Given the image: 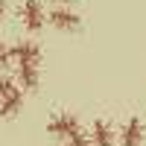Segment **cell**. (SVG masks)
<instances>
[{
  "label": "cell",
  "instance_id": "obj_1",
  "mask_svg": "<svg viewBox=\"0 0 146 146\" xmlns=\"http://www.w3.org/2000/svg\"><path fill=\"white\" fill-rule=\"evenodd\" d=\"M47 131H50L53 137L70 140L73 135H79V131H82V123H79V117L73 114V111H56L50 120H47Z\"/></svg>",
  "mask_w": 146,
  "mask_h": 146
},
{
  "label": "cell",
  "instance_id": "obj_2",
  "mask_svg": "<svg viewBox=\"0 0 146 146\" xmlns=\"http://www.w3.org/2000/svg\"><path fill=\"white\" fill-rule=\"evenodd\" d=\"M47 23H53L62 32H76V29H82V15L73 6H53L47 12Z\"/></svg>",
  "mask_w": 146,
  "mask_h": 146
},
{
  "label": "cell",
  "instance_id": "obj_3",
  "mask_svg": "<svg viewBox=\"0 0 146 146\" xmlns=\"http://www.w3.org/2000/svg\"><path fill=\"white\" fill-rule=\"evenodd\" d=\"M21 23L29 32H41L47 23V12L41 6V0H23L21 3Z\"/></svg>",
  "mask_w": 146,
  "mask_h": 146
},
{
  "label": "cell",
  "instance_id": "obj_4",
  "mask_svg": "<svg viewBox=\"0 0 146 146\" xmlns=\"http://www.w3.org/2000/svg\"><path fill=\"white\" fill-rule=\"evenodd\" d=\"M146 137V126L140 117H129L123 120V126L117 129V143L120 146H140Z\"/></svg>",
  "mask_w": 146,
  "mask_h": 146
},
{
  "label": "cell",
  "instance_id": "obj_5",
  "mask_svg": "<svg viewBox=\"0 0 146 146\" xmlns=\"http://www.w3.org/2000/svg\"><path fill=\"white\" fill-rule=\"evenodd\" d=\"M12 62L18 64H41V47L38 41H15L12 44Z\"/></svg>",
  "mask_w": 146,
  "mask_h": 146
},
{
  "label": "cell",
  "instance_id": "obj_6",
  "mask_svg": "<svg viewBox=\"0 0 146 146\" xmlns=\"http://www.w3.org/2000/svg\"><path fill=\"white\" fill-rule=\"evenodd\" d=\"M91 143L94 146H114L117 143V129L108 123V120H102V117H96L94 123H91Z\"/></svg>",
  "mask_w": 146,
  "mask_h": 146
},
{
  "label": "cell",
  "instance_id": "obj_7",
  "mask_svg": "<svg viewBox=\"0 0 146 146\" xmlns=\"http://www.w3.org/2000/svg\"><path fill=\"white\" fill-rule=\"evenodd\" d=\"M18 73V85H21V91L27 94V91H38V85H41V64H18L15 67Z\"/></svg>",
  "mask_w": 146,
  "mask_h": 146
},
{
  "label": "cell",
  "instance_id": "obj_8",
  "mask_svg": "<svg viewBox=\"0 0 146 146\" xmlns=\"http://www.w3.org/2000/svg\"><path fill=\"white\" fill-rule=\"evenodd\" d=\"M15 91H21V85L12 79V76H6V73H0V102L3 100H9Z\"/></svg>",
  "mask_w": 146,
  "mask_h": 146
},
{
  "label": "cell",
  "instance_id": "obj_9",
  "mask_svg": "<svg viewBox=\"0 0 146 146\" xmlns=\"http://www.w3.org/2000/svg\"><path fill=\"white\" fill-rule=\"evenodd\" d=\"M12 64V47L6 41H0V70H6Z\"/></svg>",
  "mask_w": 146,
  "mask_h": 146
},
{
  "label": "cell",
  "instance_id": "obj_10",
  "mask_svg": "<svg viewBox=\"0 0 146 146\" xmlns=\"http://www.w3.org/2000/svg\"><path fill=\"white\" fill-rule=\"evenodd\" d=\"M67 146H94V143H91V137L85 135V131H79V135H73L67 140Z\"/></svg>",
  "mask_w": 146,
  "mask_h": 146
},
{
  "label": "cell",
  "instance_id": "obj_11",
  "mask_svg": "<svg viewBox=\"0 0 146 146\" xmlns=\"http://www.w3.org/2000/svg\"><path fill=\"white\" fill-rule=\"evenodd\" d=\"M6 9H9V0H0V18L6 15Z\"/></svg>",
  "mask_w": 146,
  "mask_h": 146
},
{
  "label": "cell",
  "instance_id": "obj_12",
  "mask_svg": "<svg viewBox=\"0 0 146 146\" xmlns=\"http://www.w3.org/2000/svg\"><path fill=\"white\" fill-rule=\"evenodd\" d=\"M50 3H53V6H67L70 0H50Z\"/></svg>",
  "mask_w": 146,
  "mask_h": 146
}]
</instances>
